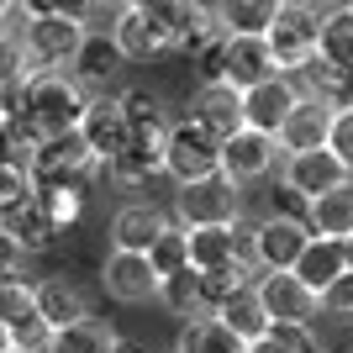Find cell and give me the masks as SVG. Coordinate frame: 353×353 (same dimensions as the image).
Returning <instances> with one entry per match:
<instances>
[{"instance_id": "cell-1", "label": "cell", "mask_w": 353, "mask_h": 353, "mask_svg": "<svg viewBox=\"0 0 353 353\" xmlns=\"http://www.w3.org/2000/svg\"><path fill=\"white\" fill-rule=\"evenodd\" d=\"M85 105H90V90L69 69H48L27 79V117L21 121L37 137H63V132H79Z\"/></svg>"}, {"instance_id": "cell-2", "label": "cell", "mask_w": 353, "mask_h": 353, "mask_svg": "<svg viewBox=\"0 0 353 353\" xmlns=\"http://www.w3.org/2000/svg\"><path fill=\"white\" fill-rule=\"evenodd\" d=\"M27 174H32V185H79L85 190L95 179H105V169L85 148L79 132H63V137H43L27 153Z\"/></svg>"}, {"instance_id": "cell-3", "label": "cell", "mask_w": 353, "mask_h": 353, "mask_svg": "<svg viewBox=\"0 0 353 353\" xmlns=\"http://www.w3.org/2000/svg\"><path fill=\"white\" fill-rule=\"evenodd\" d=\"M16 37H21V63L27 74H48V69H69L79 43H85V27L79 21H63V16H21L16 21Z\"/></svg>"}, {"instance_id": "cell-4", "label": "cell", "mask_w": 353, "mask_h": 353, "mask_svg": "<svg viewBox=\"0 0 353 353\" xmlns=\"http://www.w3.org/2000/svg\"><path fill=\"white\" fill-rule=\"evenodd\" d=\"M163 174L174 185H195V179L221 174V143L190 117L169 121V137H163Z\"/></svg>"}, {"instance_id": "cell-5", "label": "cell", "mask_w": 353, "mask_h": 353, "mask_svg": "<svg viewBox=\"0 0 353 353\" xmlns=\"http://www.w3.org/2000/svg\"><path fill=\"white\" fill-rule=\"evenodd\" d=\"M316 21H322V6L316 0H285V11L274 16V27L264 32L269 53H274V69L280 74H301L316 59Z\"/></svg>"}, {"instance_id": "cell-6", "label": "cell", "mask_w": 353, "mask_h": 353, "mask_svg": "<svg viewBox=\"0 0 353 353\" xmlns=\"http://www.w3.org/2000/svg\"><path fill=\"white\" fill-rule=\"evenodd\" d=\"M243 216V190L227 174L195 179L174 190V221L179 227H216V221H237Z\"/></svg>"}, {"instance_id": "cell-7", "label": "cell", "mask_w": 353, "mask_h": 353, "mask_svg": "<svg viewBox=\"0 0 353 353\" xmlns=\"http://www.w3.org/2000/svg\"><path fill=\"white\" fill-rule=\"evenodd\" d=\"M280 143L269 132H253V127H237L227 143H221V174L232 179L237 190L243 185H259V179H269L274 169H280Z\"/></svg>"}, {"instance_id": "cell-8", "label": "cell", "mask_w": 353, "mask_h": 353, "mask_svg": "<svg viewBox=\"0 0 353 353\" xmlns=\"http://www.w3.org/2000/svg\"><path fill=\"white\" fill-rule=\"evenodd\" d=\"M348 163L332 153V148H311V153H285L280 159V185L295 195H306V201H316V195L338 190V185H348Z\"/></svg>"}, {"instance_id": "cell-9", "label": "cell", "mask_w": 353, "mask_h": 353, "mask_svg": "<svg viewBox=\"0 0 353 353\" xmlns=\"http://www.w3.org/2000/svg\"><path fill=\"white\" fill-rule=\"evenodd\" d=\"M132 6L148 16V21H159V27H163L169 53H190V48L216 27L206 0H132Z\"/></svg>"}, {"instance_id": "cell-10", "label": "cell", "mask_w": 353, "mask_h": 353, "mask_svg": "<svg viewBox=\"0 0 353 353\" xmlns=\"http://www.w3.org/2000/svg\"><path fill=\"white\" fill-rule=\"evenodd\" d=\"M311 243L306 221H280V216H259L253 221V269L259 274H285L301 259V248Z\"/></svg>"}, {"instance_id": "cell-11", "label": "cell", "mask_w": 353, "mask_h": 353, "mask_svg": "<svg viewBox=\"0 0 353 353\" xmlns=\"http://www.w3.org/2000/svg\"><path fill=\"white\" fill-rule=\"evenodd\" d=\"M295 101H301V85H295V74H274V79H259V85L243 90V127H253V132H280L285 117L295 111Z\"/></svg>"}, {"instance_id": "cell-12", "label": "cell", "mask_w": 353, "mask_h": 353, "mask_svg": "<svg viewBox=\"0 0 353 353\" xmlns=\"http://www.w3.org/2000/svg\"><path fill=\"white\" fill-rule=\"evenodd\" d=\"M101 285L111 301L121 306H148V301H159V274L148 269V253H121L111 248L101 264Z\"/></svg>"}, {"instance_id": "cell-13", "label": "cell", "mask_w": 353, "mask_h": 353, "mask_svg": "<svg viewBox=\"0 0 353 353\" xmlns=\"http://www.w3.org/2000/svg\"><path fill=\"white\" fill-rule=\"evenodd\" d=\"M253 295H259V306H264L269 327H285V322H316V295L306 285L295 280L290 269L285 274H259L253 280Z\"/></svg>"}, {"instance_id": "cell-14", "label": "cell", "mask_w": 353, "mask_h": 353, "mask_svg": "<svg viewBox=\"0 0 353 353\" xmlns=\"http://www.w3.org/2000/svg\"><path fill=\"white\" fill-rule=\"evenodd\" d=\"M79 137H85V148L101 159V169H105V159H117L121 148H127V117H121V101L117 95H105V90H95L90 95V105H85V121H79Z\"/></svg>"}, {"instance_id": "cell-15", "label": "cell", "mask_w": 353, "mask_h": 353, "mask_svg": "<svg viewBox=\"0 0 353 353\" xmlns=\"http://www.w3.org/2000/svg\"><path fill=\"white\" fill-rule=\"evenodd\" d=\"M185 117L201 121L216 143H227V137L243 127V90H232V85H195Z\"/></svg>"}, {"instance_id": "cell-16", "label": "cell", "mask_w": 353, "mask_h": 353, "mask_svg": "<svg viewBox=\"0 0 353 353\" xmlns=\"http://www.w3.org/2000/svg\"><path fill=\"white\" fill-rule=\"evenodd\" d=\"M111 43H117L121 63H148L159 59V53H169V37H163L159 21H148L137 6H121V11H111Z\"/></svg>"}, {"instance_id": "cell-17", "label": "cell", "mask_w": 353, "mask_h": 353, "mask_svg": "<svg viewBox=\"0 0 353 353\" xmlns=\"http://www.w3.org/2000/svg\"><path fill=\"white\" fill-rule=\"evenodd\" d=\"M32 306H37V316H43L48 332H59V327L90 316V295L79 290L74 280H63V274H48V280L32 285Z\"/></svg>"}, {"instance_id": "cell-18", "label": "cell", "mask_w": 353, "mask_h": 353, "mask_svg": "<svg viewBox=\"0 0 353 353\" xmlns=\"http://www.w3.org/2000/svg\"><path fill=\"white\" fill-rule=\"evenodd\" d=\"M327 132H332V105L301 95L285 127L274 132V143H280V153H311V148H327Z\"/></svg>"}, {"instance_id": "cell-19", "label": "cell", "mask_w": 353, "mask_h": 353, "mask_svg": "<svg viewBox=\"0 0 353 353\" xmlns=\"http://www.w3.org/2000/svg\"><path fill=\"white\" fill-rule=\"evenodd\" d=\"M117 101H121V117H127V132L137 137V143H163L169 137V105H163L159 90H148V85H127L117 90Z\"/></svg>"}, {"instance_id": "cell-20", "label": "cell", "mask_w": 353, "mask_h": 353, "mask_svg": "<svg viewBox=\"0 0 353 353\" xmlns=\"http://www.w3.org/2000/svg\"><path fill=\"white\" fill-rule=\"evenodd\" d=\"M105 179L121 185V190H143V185L163 179V143H137V137H127V148H121L117 159H105Z\"/></svg>"}, {"instance_id": "cell-21", "label": "cell", "mask_w": 353, "mask_h": 353, "mask_svg": "<svg viewBox=\"0 0 353 353\" xmlns=\"http://www.w3.org/2000/svg\"><path fill=\"white\" fill-rule=\"evenodd\" d=\"M69 74L90 90V95L105 90V79H117V74H121V53H117V43H111V32L85 27V43H79V53H74Z\"/></svg>"}, {"instance_id": "cell-22", "label": "cell", "mask_w": 353, "mask_h": 353, "mask_svg": "<svg viewBox=\"0 0 353 353\" xmlns=\"http://www.w3.org/2000/svg\"><path fill=\"white\" fill-rule=\"evenodd\" d=\"M343 269H348V259H343V237H316V232H311V243L301 248V259L290 264V274L306 285L311 295H322Z\"/></svg>"}, {"instance_id": "cell-23", "label": "cell", "mask_w": 353, "mask_h": 353, "mask_svg": "<svg viewBox=\"0 0 353 353\" xmlns=\"http://www.w3.org/2000/svg\"><path fill=\"white\" fill-rule=\"evenodd\" d=\"M280 11L285 0H211V21L227 37H264Z\"/></svg>"}, {"instance_id": "cell-24", "label": "cell", "mask_w": 353, "mask_h": 353, "mask_svg": "<svg viewBox=\"0 0 353 353\" xmlns=\"http://www.w3.org/2000/svg\"><path fill=\"white\" fill-rule=\"evenodd\" d=\"M163 211L159 206H148V201H127V206L111 216V248L121 253H148L153 248V237L163 232Z\"/></svg>"}, {"instance_id": "cell-25", "label": "cell", "mask_w": 353, "mask_h": 353, "mask_svg": "<svg viewBox=\"0 0 353 353\" xmlns=\"http://www.w3.org/2000/svg\"><path fill=\"white\" fill-rule=\"evenodd\" d=\"M295 85H301V95H311V101L332 105V111H348V105H353V69H343V63H327L322 53H316L306 69L295 74Z\"/></svg>"}, {"instance_id": "cell-26", "label": "cell", "mask_w": 353, "mask_h": 353, "mask_svg": "<svg viewBox=\"0 0 353 353\" xmlns=\"http://www.w3.org/2000/svg\"><path fill=\"white\" fill-rule=\"evenodd\" d=\"M274 53H269L264 37H227V85L248 90L259 79H274Z\"/></svg>"}, {"instance_id": "cell-27", "label": "cell", "mask_w": 353, "mask_h": 353, "mask_svg": "<svg viewBox=\"0 0 353 353\" xmlns=\"http://www.w3.org/2000/svg\"><path fill=\"white\" fill-rule=\"evenodd\" d=\"M190 232V269L206 274V269H227L243 264L237 259V221H216V227H185Z\"/></svg>"}, {"instance_id": "cell-28", "label": "cell", "mask_w": 353, "mask_h": 353, "mask_svg": "<svg viewBox=\"0 0 353 353\" xmlns=\"http://www.w3.org/2000/svg\"><path fill=\"white\" fill-rule=\"evenodd\" d=\"M117 327L101 322V316H79V322L59 327V332H48L43 353H111L117 348Z\"/></svg>"}, {"instance_id": "cell-29", "label": "cell", "mask_w": 353, "mask_h": 353, "mask_svg": "<svg viewBox=\"0 0 353 353\" xmlns=\"http://www.w3.org/2000/svg\"><path fill=\"white\" fill-rule=\"evenodd\" d=\"M232 338H243V343H253V338H264L269 332V316H264V306H259V295H253V285H243L237 295H227L216 311H211Z\"/></svg>"}, {"instance_id": "cell-30", "label": "cell", "mask_w": 353, "mask_h": 353, "mask_svg": "<svg viewBox=\"0 0 353 353\" xmlns=\"http://www.w3.org/2000/svg\"><path fill=\"white\" fill-rule=\"evenodd\" d=\"M316 53H322L327 63L353 69V6H322V21H316Z\"/></svg>"}, {"instance_id": "cell-31", "label": "cell", "mask_w": 353, "mask_h": 353, "mask_svg": "<svg viewBox=\"0 0 353 353\" xmlns=\"http://www.w3.org/2000/svg\"><path fill=\"white\" fill-rule=\"evenodd\" d=\"M306 227H311L316 237H348V232H353V179H348V185H338V190H327V195H316V201H311Z\"/></svg>"}, {"instance_id": "cell-32", "label": "cell", "mask_w": 353, "mask_h": 353, "mask_svg": "<svg viewBox=\"0 0 353 353\" xmlns=\"http://www.w3.org/2000/svg\"><path fill=\"white\" fill-rule=\"evenodd\" d=\"M243 348H248V343L232 338L216 316H190L174 338V353H243Z\"/></svg>"}, {"instance_id": "cell-33", "label": "cell", "mask_w": 353, "mask_h": 353, "mask_svg": "<svg viewBox=\"0 0 353 353\" xmlns=\"http://www.w3.org/2000/svg\"><path fill=\"white\" fill-rule=\"evenodd\" d=\"M0 227H6V232H11V237H16V243H21L27 253H43V248H53V237H59V227H53V221L43 216V206H37V201L16 206L11 216H0Z\"/></svg>"}, {"instance_id": "cell-34", "label": "cell", "mask_w": 353, "mask_h": 353, "mask_svg": "<svg viewBox=\"0 0 353 353\" xmlns=\"http://www.w3.org/2000/svg\"><path fill=\"white\" fill-rule=\"evenodd\" d=\"M148 269L153 274H179V269H190V232L179 227V221H163V232L153 237V248H148Z\"/></svg>"}, {"instance_id": "cell-35", "label": "cell", "mask_w": 353, "mask_h": 353, "mask_svg": "<svg viewBox=\"0 0 353 353\" xmlns=\"http://www.w3.org/2000/svg\"><path fill=\"white\" fill-rule=\"evenodd\" d=\"M159 306L169 311V316H206L201 311V274L195 269H179V274H163L159 280Z\"/></svg>"}, {"instance_id": "cell-36", "label": "cell", "mask_w": 353, "mask_h": 353, "mask_svg": "<svg viewBox=\"0 0 353 353\" xmlns=\"http://www.w3.org/2000/svg\"><path fill=\"white\" fill-rule=\"evenodd\" d=\"M259 280V269L253 264H227V269H206V274H201V311H216L221 301H227V295H237L243 290V285H253Z\"/></svg>"}, {"instance_id": "cell-37", "label": "cell", "mask_w": 353, "mask_h": 353, "mask_svg": "<svg viewBox=\"0 0 353 353\" xmlns=\"http://www.w3.org/2000/svg\"><path fill=\"white\" fill-rule=\"evenodd\" d=\"M32 201H37L43 216L63 232V227L79 216V206H85V190H79V185H32Z\"/></svg>"}, {"instance_id": "cell-38", "label": "cell", "mask_w": 353, "mask_h": 353, "mask_svg": "<svg viewBox=\"0 0 353 353\" xmlns=\"http://www.w3.org/2000/svg\"><path fill=\"white\" fill-rule=\"evenodd\" d=\"M32 201V174L27 163H0V216H11L16 206Z\"/></svg>"}, {"instance_id": "cell-39", "label": "cell", "mask_w": 353, "mask_h": 353, "mask_svg": "<svg viewBox=\"0 0 353 353\" xmlns=\"http://www.w3.org/2000/svg\"><path fill=\"white\" fill-rule=\"evenodd\" d=\"M316 316H338V322H353V269H343L338 280L316 295Z\"/></svg>"}, {"instance_id": "cell-40", "label": "cell", "mask_w": 353, "mask_h": 353, "mask_svg": "<svg viewBox=\"0 0 353 353\" xmlns=\"http://www.w3.org/2000/svg\"><path fill=\"white\" fill-rule=\"evenodd\" d=\"M264 216H280V221H306V216H311V201H306V195H295V190H285L280 179H274V190H269V201H264Z\"/></svg>"}, {"instance_id": "cell-41", "label": "cell", "mask_w": 353, "mask_h": 353, "mask_svg": "<svg viewBox=\"0 0 353 353\" xmlns=\"http://www.w3.org/2000/svg\"><path fill=\"white\" fill-rule=\"evenodd\" d=\"M327 148H332V153L348 163V174H353V105H348V111H332V132H327Z\"/></svg>"}, {"instance_id": "cell-42", "label": "cell", "mask_w": 353, "mask_h": 353, "mask_svg": "<svg viewBox=\"0 0 353 353\" xmlns=\"http://www.w3.org/2000/svg\"><path fill=\"white\" fill-rule=\"evenodd\" d=\"M27 74V63H21V37H16V27H0V85L6 79H21Z\"/></svg>"}, {"instance_id": "cell-43", "label": "cell", "mask_w": 353, "mask_h": 353, "mask_svg": "<svg viewBox=\"0 0 353 353\" xmlns=\"http://www.w3.org/2000/svg\"><path fill=\"white\" fill-rule=\"evenodd\" d=\"M274 338H285L295 353H322V343H316V322H285V327H269Z\"/></svg>"}, {"instance_id": "cell-44", "label": "cell", "mask_w": 353, "mask_h": 353, "mask_svg": "<svg viewBox=\"0 0 353 353\" xmlns=\"http://www.w3.org/2000/svg\"><path fill=\"white\" fill-rule=\"evenodd\" d=\"M21 259H27V248L16 243L6 227H0V280H11V274H21Z\"/></svg>"}, {"instance_id": "cell-45", "label": "cell", "mask_w": 353, "mask_h": 353, "mask_svg": "<svg viewBox=\"0 0 353 353\" xmlns=\"http://www.w3.org/2000/svg\"><path fill=\"white\" fill-rule=\"evenodd\" d=\"M53 16H63V21H79V27H90V21L101 16V6H95V0H53Z\"/></svg>"}, {"instance_id": "cell-46", "label": "cell", "mask_w": 353, "mask_h": 353, "mask_svg": "<svg viewBox=\"0 0 353 353\" xmlns=\"http://www.w3.org/2000/svg\"><path fill=\"white\" fill-rule=\"evenodd\" d=\"M0 163H27L21 148H16V137H11V121H0Z\"/></svg>"}, {"instance_id": "cell-47", "label": "cell", "mask_w": 353, "mask_h": 353, "mask_svg": "<svg viewBox=\"0 0 353 353\" xmlns=\"http://www.w3.org/2000/svg\"><path fill=\"white\" fill-rule=\"evenodd\" d=\"M243 353H295V348H290L285 338H274V332H264V338H253Z\"/></svg>"}, {"instance_id": "cell-48", "label": "cell", "mask_w": 353, "mask_h": 353, "mask_svg": "<svg viewBox=\"0 0 353 353\" xmlns=\"http://www.w3.org/2000/svg\"><path fill=\"white\" fill-rule=\"evenodd\" d=\"M21 16H16V0H0V27H16Z\"/></svg>"}, {"instance_id": "cell-49", "label": "cell", "mask_w": 353, "mask_h": 353, "mask_svg": "<svg viewBox=\"0 0 353 353\" xmlns=\"http://www.w3.org/2000/svg\"><path fill=\"white\" fill-rule=\"evenodd\" d=\"M101 11H121V6H132V0H95Z\"/></svg>"}, {"instance_id": "cell-50", "label": "cell", "mask_w": 353, "mask_h": 353, "mask_svg": "<svg viewBox=\"0 0 353 353\" xmlns=\"http://www.w3.org/2000/svg\"><path fill=\"white\" fill-rule=\"evenodd\" d=\"M343 259H348V269H353V232L343 237Z\"/></svg>"}, {"instance_id": "cell-51", "label": "cell", "mask_w": 353, "mask_h": 353, "mask_svg": "<svg viewBox=\"0 0 353 353\" xmlns=\"http://www.w3.org/2000/svg\"><path fill=\"white\" fill-rule=\"evenodd\" d=\"M111 353H148V348H137V343H117Z\"/></svg>"}, {"instance_id": "cell-52", "label": "cell", "mask_w": 353, "mask_h": 353, "mask_svg": "<svg viewBox=\"0 0 353 353\" xmlns=\"http://www.w3.org/2000/svg\"><path fill=\"white\" fill-rule=\"evenodd\" d=\"M6 348H11V332H6V322H0V353H6Z\"/></svg>"}, {"instance_id": "cell-53", "label": "cell", "mask_w": 353, "mask_h": 353, "mask_svg": "<svg viewBox=\"0 0 353 353\" xmlns=\"http://www.w3.org/2000/svg\"><path fill=\"white\" fill-rule=\"evenodd\" d=\"M316 6H348V0H316Z\"/></svg>"}, {"instance_id": "cell-54", "label": "cell", "mask_w": 353, "mask_h": 353, "mask_svg": "<svg viewBox=\"0 0 353 353\" xmlns=\"http://www.w3.org/2000/svg\"><path fill=\"white\" fill-rule=\"evenodd\" d=\"M6 353H27V348H6Z\"/></svg>"}, {"instance_id": "cell-55", "label": "cell", "mask_w": 353, "mask_h": 353, "mask_svg": "<svg viewBox=\"0 0 353 353\" xmlns=\"http://www.w3.org/2000/svg\"><path fill=\"white\" fill-rule=\"evenodd\" d=\"M348 6H353V0H348Z\"/></svg>"}]
</instances>
